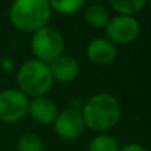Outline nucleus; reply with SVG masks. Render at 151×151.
Listing matches in <instances>:
<instances>
[{
	"label": "nucleus",
	"mask_w": 151,
	"mask_h": 151,
	"mask_svg": "<svg viewBox=\"0 0 151 151\" xmlns=\"http://www.w3.org/2000/svg\"><path fill=\"white\" fill-rule=\"evenodd\" d=\"M19 151H44V142L39 135L32 133L23 134L17 139Z\"/></svg>",
	"instance_id": "4468645a"
},
{
	"label": "nucleus",
	"mask_w": 151,
	"mask_h": 151,
	"mask_svg": "<svg viewBox=\"0 0 151 151\" xmlns=\"http://www.w3.org/2000/svg\"><path fill=\"white\" fill-rule=\"evenodd\" d=\"M88 151H119V146L113 135L98 134L90 141Z\"/></svg>",
	"instance_id": "ddd939ff"
},
{
	"label": "nucleus",
	"mask_w": 151,
	"mask_h": 151,
	"mask_svg": "<svg viewBox=\"0 0 151 151\" xmlns=\"http://www.w3.org/2000/svg\"><path fill=\"white\" fill-rule=\"evenodd\" d=\"M29 98L19 89H5L0 91V121L13 123L28 114Z\"/></svg>",
	"instance_id": "39448f33"
},
{
	"label": "nucleus",
	"mask_w": 151,
	"mask_h": 151,
	"mask_svg": "<svg viewBox=\"0 0 151 151\" xmlns=\"http://www.w3.org/2000/svg\"><path fill=\"white\" fill-rule=\"evenodd\" d=\"M119 151H147V150L139 143H129L126 146H123Z\"/></svg>",
	"instance_id": "dca6fc26"
},
{
	"label": "nucleus",
	"mask_w": 151,
	"mask_h": 151,
	"mask_svg": "<svg viewBox=\"0 0 151 151\" xmlns=\"http://www.w3.org/2000/svg\"><path fill=\"white\" fill-rule=\"evenodd\" d=\"M81 114L85 127L105 134L117 126L121 119L122 109L114 96L109 93H97L86 101Z\"/></svg>",
	"instance_id": "f257e3e1"
},
{
	"label": "nucleus",
	"mask_w": 151,
	"mask_h": 151,
	"mask_svg": "<svg viewBox=\"0 0 151 151\" xmlns=\"http://www.w3.org/2000/svg\"><path fill=\"white\" fill-rule=\"evenodd\" d=\"M53 126L57 135L66 141L78 138L85 129L82 114L80 110L74 107H69L58 113L53 122Z\"/></svg>",
	"instance_id": "0eeeda50"
},
{
	"label": "nucleus",
	"mask_w": 151,
	"mask_h": 151,
	"mask_svg": "<svg viewBox=\"0 0 151 151\" xmlns=\"http://www.w3.org/2000/svg\"><path fill=\"white\" fill-rule=\"evenodd\" d=\"M141 32V25L134 16H115L106 25L107 40L113 44L127 45L133 42Z\"/></svg>",
	"instance_id": "423d86ee"
},
{
	"label": "nucleus",
	"mask_w": 151,
	"mask_h": 151,
	"mask_svg": "<svg viewBox=\"0 0 151 151\" xmlns=\"http://www.w3.org/2000/svg\"><path fill=\"white\" fill-rule=\"evenodd\" d=\"M64 39L53 27H44L36 31L31 39V50L35 58L45 64H52L64 52Z\"/></svg>",
	"instance_id": "20e7f679"
},
{
	"label": "nucleus",
	"mask_w": 151,
	"mask_h": 151,
	"mask_svg": "<svg viewBox=\"0 0 151 151\" xmlns=\"http://www.w3.org/2000/svg\"><path fill=\"white\" fill-rule=\"evenodd\" d=\"M86 56L96 65H109L117 56L115 45L105 37L93 39L86 47Z\"/></svg>",
	"instance_id": "6e6552de"
},
{
	"label": "nucleus",
	"mask_w": 151,
	"mask_h": 151,
	"mask_svg": "<svg viewBox=\"0 0 151 151\" xmlns=\"http://www.w3.org/2000/svg\"><path fill=\"white\" fill-rule=\"evenodd\" d=\"M110 7L121 16H134L145 8V0H110Z\"/></svg>",
	"instance_id": "f8f14e48"
},
{
	"label": "nucleus",
	"mask_w": 151,
	"mask_h": 151,
	"mask_svg": "<svg viewBox=\"0 0 151 151\" xmlns=\"http://www.w3.org/2000/svg\"><path fill=\"white\" fill-rule=\"evenodd\" d=\"M19 90L28 98L44 97L52 89L53 77L48 64L32 58L21 64L17 72Z\"/></svg>",
	"instance_id": "7ed1b4c3"
},
{
	"label": "nucleus",
	"mask_w": 151,
	"mask_h": 151,
	"mask_svg": "<svg viewBox=\"0 0 151 151\" xmlns=\"http://www.w3.org/2000/svg\"><path fill=\"white\" fill-rule=\"evenodd\" d=\"M8 16L16 29L35 33L48 25L52 8L47 0H16L11 4Z\"/></svg>",
	"instance_id": "f03ea898"
},
{
	"label": "nucleus",
	"mask_w": 151,
	"mask_h": 151,
	"mask_svg": "<svg viewBox=\"0 0 151 151\" xmlns=\"http://www.w3.org/2000/svg\"><path fill=\"white\" fill-rule=\"evenodd\" d=\"M28 114L32 117V119L36 121L37 123L41 125H49L53 123L58 114L57 105L55 101H52L48 97H37L32 98L29 101Z\"/></svg>",
	"instance_id": "1a4fd4ad"
},
{
	"label": "nucleus",
	"mask_w": 151,
	"mask_h": 151,
	"mask_svg": "<svg viewBox=\"0 0 151 151\" xmlns=\"http://www.w3.org/2000/svg\"><path fill=\"white\" fill-rule=\"evenodd\" d=\"M53 81L66 83L73 81L80 73V64L74 57L68 55H61L57 60L49 64Z\"/></svg>",
	"instance_id": "9d476101"
},
{
	"label": "nucleus",
	"mask_w": 151,
	"mask_h": 151,
	"mask_svg": "<svg viewBox=\"0 0 151 151\" xmlns=\"http://www.w3.org/2000/svg\"><path fill=\"white\" fill-rule=\"evenodd\" d=\"M85 3L82 0H52L49 1V5L52 11L61 13V15H73L77 11H80L83 7Z\"/></svg>",
	"instance_id": "2eb2a0df"
},
{
	"label": "nucleus",
	"mask_w": 151,
	"mask_h": 151,
	"mask_svg": "<svg viewBox=\"0 0 151 151\" xmlns=\"http://www.w3.org/2000/svg\"><path fill=\"white\" fill-rule=\"evenodd\" d=\"M83 19L90 27L94 28H106L107 23L110 21V13L104 5L91 4L86 7L83 12Z\"/></svg>",
	"instance_id": "9b49d317"
}]
</instances>
